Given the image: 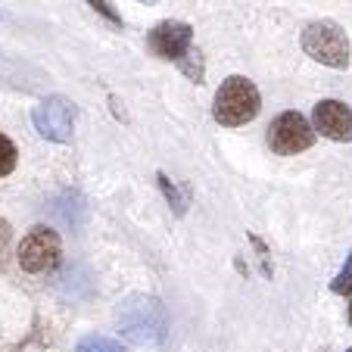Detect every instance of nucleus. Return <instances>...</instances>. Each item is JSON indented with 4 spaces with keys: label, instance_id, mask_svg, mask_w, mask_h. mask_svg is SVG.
<instances>
[{
    "label": "nucleus",
    "instance_id": "obj_1",
    "mask_svg": "<svg viewBox=\"0 0 352 352\" xmlns=\"http://www.w3.org/2000/svg\"><path fill=\"white\" fill-rule=\"evenodd\" d=\"M259 109H262L259 87L246 78V75H231V78H225L221 87L215 91L212 119L225 128L250 125V122L259 116Z\"/></svg>",
    "mask_w": 352,
    "mask_h": 352
},
{
    "label": "nucleus",
    "instance_id": "obj_2",
    "mask_svg": "<svg viewBox=\"0 0 352 352\" xmlns=\"http://www.w3.org/2000/svg\"><path fill=\"white\" fill-rule=\"evenodd\" d=\"M119 327L131 343H160L166 337V309L153 296H131L119 309Z\"/></svg>",
    "mask_w": 352,
    "mask_h": 352
},
{
    "label": "nucleus",
    "instance_id": "obj_3",
    "mask_svg": "<svg viewBox=\"0 0 352 352\" xmlns=\"http://www.w3.org/2000/svg\"><path fill=\"white\" fill-rule=\"evenodd\" d=\"M302 50H306V56H312L315 63L327 69H346L352 54L343 25L333 19L309 22L306 32H302Z\"/></svg>",
    "mask_w": 352,
    "mask_h": 352
},
{
    "label": "nucleus",
    "instance_id": "obj_4",
    "mask_svg": "<svg viewBox=\"0 0 352 352\" xmlns=\"http://www.w3.org/2000/svg\"><path fill=\"white\" fill-rule=\"evenodd\" d=\"M19 265L28 274H50L63 259V240L54 228L34 225L19 243Z\"/></svg>",
    "mask_w": 352,
    "mask_h": 352
},
{
    "label": "nucleus",
    "instance_id": "obj_5",
    "mask_svg": "<svg viewBox=\"0 0 352 352\" xmlns=\"http://www.w3.org/2000/svg\"><path fill=\"white\" fill-rule=\"evenodd\" d=\"M32 122L44 140L69 144L75 134V103L66 97H47L41 100L32 113Z\"/></svg>",
    "mask_w": 352,
    "mask_h": 352
},
{
    "label": "nucleus",
    "instance_id": "obj_6",
    "mask_svg": "<svg viewBox=\"0 0 352 352\" xmlns=\"http://www.w3.org/2000/svg\"><path fill=\"white\" fill-rule=\"evenodd\" d=\"M312 144H315L312 125L306 122V116L293 113V109L280 113L278 119L268 125V146H272L278 156H296V153H302V150H309Z\"/></svg>",
    "mask_w": 352,
    "mask_h": 352
},
{
    "label": "nucleus",
    "instance_id": "obj_7",
    "mask_svg": "<svg viewBox=\"0 0 352 352\" xmlns=\"http://www.w3.org/2000/svg\"><path fill=\"white\" fill-rule=\"evenodd\" d=\"M146 47L153 50L160 60H168V63H181L184 54L193 47V28L187 22H178V19H166L146 34Z\"/></svg>",
    "mask_w": 352,
    "mask_h": 352
},
{
    "label": "nucleus",
    "instance_id": "obj_8",
    "mask_svg": "<svg viewBox=\"0 0 352 352\" xmlns=\"http://www.w3.org/2000/svg\"><path fill=\"white\" fill-rule=\"evenodd\" d=\"M312 131H321L327 140H337V144L352 140V109L340 100H321L312 113Z\"/></svg>",
    "mask_w": 352,
    "mask_h": 352
},
{
    "label": "nucleus",
    "instance_id": "obj_9",
    "mask_svg": "<svg viewBox=\"0 0 352 352\" xmlns=\"http://www.w3.org/2000/svg\"><path fill=\"white\" fill-rule=\"evenodd\" d=\"M75 352H128L119 340L103 337V333H91V337H81Z\"/></svg>",
    "mask_w": 352,
    "mask_h": 352
},
{
    "label": "nucleus",
    "instance_id": "obj_10",
    "mask_svg": "<svg viewBox=\"0 0 352 352\" xmlns=\"http://www.w3.org/2000/svg\"><path fill=\"white\" fill-rule=\"evenodd\" d=\"M331 290H333V293H340V296H346V299H349V321H352V253L346 256V265H343V272H340L337 278L331 280Z\"/></svg>",
    "mask_w": 352,
    "mask_h": 352
},
{
    "label": "nucleus",
    "instance_id": "obj_11",
    "mask_svg": "<svg viewBox=\"0 0 352 352\" xmlns=\"http://www.w3.org/2000/svg\"><path fill=\"white\" fill-rule=\"evenodd\" d=\"M178 66H181V72H184L190 81H197V85L203 81V75H206V69H203V56H199L197 47H190V50H187L184 60H181Z\"/></svg>",
    "mask_w": 352,
    "mask_h": 352
},
{
    "label": "nucleus",
    "instance_id": "obj_12",
    "mask_svg": "<svg viewBox=\"0 0 352 352\" xmlns=\"http://www.w3.org/2000/svg\"><path fill=\"white\" fill-rule=\"evenodd\" d=\"M16 160H19V150H16V144L7 138V134H0V178H7V175L13 172Z\"/></svg>",
    "mask_w": 352,
    "mask_h": 352
},
{
    "label": "nucleus",
    "instance_id": "obj_13",
    "mask_svg": "<svg viewBox=\"0 0 352 352\" xmlns=\"http://www.w3.org/2000/svg\"><path fill=\"white\" fill-rule=\"evenodd\" d=\"M156 178H160V187H162V193H166V199L168 203H172L175 206V212L178 215H184V199H181V193H178V187L172 184V181H168V175H156Z\"/></svg>",
    "mask_w": 352,
    "mask_h": 352
},
{
    "label": "nucleus",
    "instance_id": "obj_14",
    "mask_svg": "<svg viewBox=\"0 0 352 352\" xmlns=\"http://www.w3.org/2000/svg\"><path fill=\"white\" fill-rule=\"evenodd\" d=\"M87 3H91V7L97 10L100 16H107V19L113 22V25H122V16L113 10V3H107V0H87Z\"/></svg>",
    "mask_w": 352,
    "mask_h": 352
},
{
    "label": "nucleus",
    "instance_id": "obj_15",
    "mask_svg": "<svg viewBox=\"0 0 352 352\" xmlns=\"http://www.w3.org/2000/svg\"><path fill=\"white\" fill-rule=\"evenodd\" d=\"M140 3H156V0H140Z\"/></svg>",
    "mask_w": 352,
    "mask_h": 352
},
{
    "label": "nucleus",
    "instance_id": "obj_16",
    "mask_svg": "<svg viewBox=\"0 0 352 352\" xmlns=\"http://www.w3.org/2000/svg\"><path fill=\"white\" fill-rule=\"evenodd\" d=\"M346 352H352V346H349V349H346Z\"/></svg>",
    "mask_w": 352,
    "mask_h": 352
},
{
    "label": "nucleus",
    "instance_id": "obj_17",
    "mask_svg": "<svg viewBox=\"0 0 352 352\" xmlns=\"http://www.w3.org/2000/svg\"><path fill=\"white\" fill-rule=\"evenodd\" d=\"M321 352H327V349H321Z\"/></svg>",
    "mask_w": 352,
    "mask_h": 352
}]
</instances>
